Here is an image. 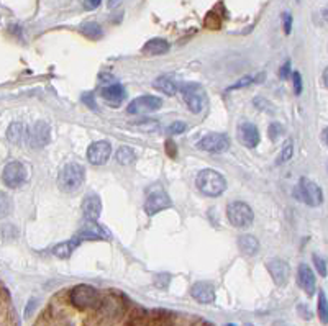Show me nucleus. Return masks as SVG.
Segmentation results:
<instances>
[{
    "label": "nucleus",
    "mask_w": 328,
    "mask_h": 326,
    "mask_svg": "<svg viewBox=\"0 0 328 326\" xmlns=\"http://www.w3.org/2000/svg\"><path fill=\"white\" fill-rule=\"evenodd\" d=\"M266 79V74L264 72H258V74H253V76H245L243 79H240L238 82L233 84L228 91H236V88H245L251 84H258V82H262V80Z\"/></svg>",
    "instance_id": "obj_26"
},
{
    "label": "nucleus",
    "mask_w": 328,
    "mask_h": 326,
    "mask_svg": "<svg viewBox=\"0 0 328 326\" xmlns=\"http://www.w3.org/2000/svg\"><path fill=\"white\" fill-rule=\"evenodd\" d=\"M169 206H171V198L164 192L163 187H156V189L150 190L146 202H144V212H146L150 217L169 209Z\"/></svg>",
    "instance_id": "obj_7"
},
{
    "label": "nucleus",
    "mask_w": 328,
    "mask_h": 326,
    "mask_svg": "<svg viewBox=\"0 0 328 326\" xmlns=\"http://www.w3.org/2000/svg\"><path fill=\"white\" fill-rule=\"evenodd\" d=\"M108 233L104 228L97 225V221H87V223L81 228V231L76 236L77 241L82 240H107Z\"/></svg>",
    "instance_id": "obj_19"
},
{
    "label": "nucleus",
    "mask_w": 328,
    "mask_h": 326,
    "mask_svg": "<svg viewBox=\"0 0 328 326\" xmlns=\"http://www.w3.org/2000/svg\"><path fill=\"white\" fill-rule=\"evenodd\" d=\"M238 248L243 254L246 256H254L259 249V243L258 240L251 234H243L238 238Z\"/></svg>",
    "instance_id": "obj_21"
},
{
    "label": "nucleus",
    "mask_w": 328,
    "mask_h": 326,
    "mask_svg": "<svg viewBox=\"0 0 328 326\" xmlns=\"http://www.w3.org/2000/svg\"><path fill=\"white\" fill-rule=\"evenodd\" d=\"M2 181L9 189H18L26 182V167L20 161H10L4 167Z\"/></svg>",
    "instance_id": "obj_6"
},
{
    "label": "nucleus",
    "mask_w": 328,
    "mask_h": 326,
    "mask_svg": "<svg viewBox=\"0 0 328 326\" xmlns=\"http://www.w3.org/2000/svg\"><path fill=\"white\" fill-rule=\"evenodd\" d=\"M227 326H235V324H227Z\"/></svg>",
    "instance_id": "obj_46"
},
{
    "label": "nucleus",
    "mask_w": 328,
    "mask_h": 326,
    "mask_svg": "<svg viewBox=\"0 0 328 326\" xmlns=\"http://www.w3.org/2000/svg\"><path fill=\"white\" fill-rule=\"evenodd\" d=\"M228 221L235 228H248L254 220L251 206L245 202H231L227 209Z\"/></svg>",
    "instance_id": "obj_5"
},
{
    "label": "nucleus",
    "mask_w": 328,
    "mask_h": 326,
    "mask_svg": "<svg viewBox=\"0 0 328 326\" xmlns=\"http://www.w3.org/2000/svg\"><path fill=\"white\" fill-rule=\"evenodd\" d=\"M313 264H315V268H317V271H318L320 276L325 277V276H326V262L323 261V259L315 254V256H313Z\"/></svg>",
    "instance_id": "obj_35"
},
{
    "label": "nucleus",
    "mask_w": 328,
    "mask_h": 326,
    "mask_svg": "<svg viewBox=\"0 0 328 326\" xmlns=\"http://www.w3.org/2000/svg\"><path fill=\"white\" fill-rule=\"evenodd\" d=\"M26 138L32 147H45L51 139V128L46 122H36L26 130Z\"/></svg>",
    "instance_id": "obj_10"
},
{
    "label": "nucleus",
    "mask_w": 328,
    "mask_h": 326,
    "mask_svg": "<svg viewBox=\"0 0 328 326\" xmlns=\"http://www.w3.org/2000/svg\"><path fill=\"white\" fill-rule=\"evenodd\" d=\"M151 326H172V315L166 310H156L151 316Z\"/></svg>",
    "instance_id": "obj_27"
},
{
    "label": "nucleus",
    "mask_w": 328,
    "mask_h": 326,
    "mask_svg": "<svg viewBox=\"0 0 328 326\" xmlns=\"http://www.w3.org/2000/svg\"><path fill=\"white\" fill-rule=\"evenodd\" d=\"M297 280L302 290L307 295L315 293V274L309 268L307 264H301L297 271Z\"/></svg>",
    "instance_id": "obj_17"
},
{
    "label": "nucleus",
    "mask_w": 328,
    "mask_h": 326,
    "mask_svg": "<svg viewBox=\"0 0 328 326\" xmlns=\"http://www.w3.org/2000/svg\"><path fill=\"white\" fill-rule=\"evenodd\" d=\"M110 156H112V146L108 141H96L87 150V159L94 166L105 164L110 159Z\"/></svg>",
    "instance_id": "obj_12"
},
{
    "label": "nucleus",
    "mask_w": 328,
    "mask_h": 326,
    "mask_svg": "<svg viewBox=\"0 0 328 326\" xmlns=\"http://www.w3.org/2000/svg\"><path fill=\"white\" fill-rule=\"evenodd\" d=\"M326 71H323V77H322V80H323V87H326Z\"/></svg>",
    "instance_id": "obj_43"
},
{
    "label": "nucleus",
    "mask_w": 328,
    "mask_h": 326,
    "mask_svg": "<svg viewBox=\"0 0 328 326\" xmlns=\"http://www.w3.org/2000/svg\"><path fill=\"white\" fill-rule=\"evenodd\" d=\"M102 4V0H84V7L87 10H94Z\"/></svg>",
    "instance_id": "obj_40"
},
{
    "label": "nucleus",
    "mask_w": 328,
    "mask_h": 326,
    "mask_svg": "<svg viewBox=\"0 0 328 326\" xmlns=\"http://www.w3.org/2000/svg\"><path fill=\"white\" fill-rule=\"evenodd\" d=\"M164 146H166L167 156H169V158H176L177 156V146H176V143L172 141V139H167Z\"/></svg>",
    "instance_id": "obj_36"
},
{
    "label": "nucleus",
    "mask_w": 328,
    "mask_h": 326,
    "mask_svg": "<svg viewBox=\"0 0 328 326\" xmlns=\"http://www.w3.org/2000/svg\"><path fill=\"white\" fill-rule=\"evenodd\" d=\"M102 212V202L97 194H89L82 200V213L87 221H97Z\"/></svg>",
    "instance_id": "obj_16"
},
{
    "label": "nucleus",
    "mask_w": 328,
    "mask_h": 326,
    "mask_svg": "<svg viewBox=\"0 0 328 326\" xmlns=\"http://www.w3.org/2000/svg\"><path fill=\"white\" fill-rule=\"evenodd\" d=\"M220 21H222V18L220 17H217V13L215 12H210L208 15H207V18H205V26L207 28H218L220 26Z\"/></svg>",
    "instance_id": "obj_34"
},
{
    "label": "nucleus",
    "mask_w": 328,
    "mask_h": 326,
    "mask_svg": "<svg viewBox=\"0 0 328 326\" xmlns=\"http://www.w3.org/2000/svg\"><path fill=\"white\" fill-rule=\"evenodd\" d=\"M279 74H281V79H287V77L290 76V61L284 63V66L281 68Z\"/></svg>",
    "instance_id": "obj_39"
},
{
    "label": "nucleus",
    "mask_w": 328,
    "mask_h": 326,
    "mask_svg": "<svg viewBox=\"0 0 328 326\" xmlns=\"http://www.w3.org/2000/svg\"><path fill=\"white\" fill-rule=\"evenodd\" d=\"M169 51V43L163 38H153L143 46V53L150 54V56H158V54H164Z\"/></svg>",
    "instance_id": "obj_20"
},
{
    "label": "nucleus",
    "mask_w": 328,
    "mask_h": 326,
    "mask_svg": "<svg viewBox=\"0 0 328 326\" xmlns=\"http://www.w3.org/2000/svg\"><path fill=\"white\" fill-rule=\"evenodd\" d=\"M292 82H294V92L297 95H301L302 92V77L299 72H292Z\"/></svg>",
    "instance_id": "obj_37"
},
{
    "label": "nucleus",
    "mask_w": 328,
    "mask_h": 326,
    "mask_svg": "<svg viewBox=\"0 0 328 326\" xmlns=\"http://www.w3.org/2000/svg\"><path fill=\"white\" fill-rule=\"evenodd\" d=\"M181 94H182V100L186 102V105L189 107V110H191L192 113H200L202 108L205 107L207 95L200 84L189 82L186 85H182Z\"/></svg>",
    "instance_id": "obj_4"
},
{
    "label": "nucleus",
    "mask_w": 328,
    "mask_h": 326,
    "mask_svg": "<svg viewBox=\"0 0 328 326\" xmlns=\"http://www.w3.org/2000/svg\"><path fill=\"white\" fill-rule=\"evenodd\" d=\"M123 0H107V7L108 9H115V7H118Z\"/></svg>",
    "instance_id": "obj_42"
},
{
    "label": "nucleus",
    "mask_w": 328,
    "mask_h": 326,
    "mask_svg": "<svg viewBox=\"0 0 328 326\" xmlns=\"http://www.w3.org/2000/svg\"><path fill=\"white\" fill-rule=\"evenodd\" d=\"M81 33L91 40H99L104 32H102V26L99 23H96V21H87V23H84L81 26Z\"/></svg>",
    "instance_id": "obj_28"
},
{
    "label": "nucleus",
    "mask_w": 328,
    "mask_h": 326,
    "mask_svg": "<svg viewBox=\"0 0 328 326\" xmlns=\"http://www.w3.org/2000/svg\"><path fill=\"white\" fill-rule=\"evenodd\" d=\"M284 135V127L281 123H271L267 130V136L273 139V141H278V139Z\"/></svg>",
    "instance_id": "obj_32"
},
{
    "label": "nucleus",
    "mask_w": 328,
    "mask_h": 326,
    "mask_svg": "<svg viewBox=\"0 0 328 326\" xmlns=\"http://www.w3.org/2000/svg\"><path fill=\"white\" fill-rule=\"evenodd\" d=\"M153 85H155V88H158V91H161V92L166 94V95H176L177 91H179L177 84L174 82V80H172L171 77H167V76L158 77Z\"/></svg>",
    "instance_id": "obj_22"
},
{
    "label": "nucleus",
    "mask_w": 328,
    "mask_h": 326,
    "mask_svg": "<svg viewBox=\"0 0 328 326\" xmlns=\"http://www.w3.org/2000/svg\"><path fill=\"white\" fill-rule=\"evenodd\" d=\"M318 316L323 323L328 321V310H326V297L323 292H320L318 295Z\"/></svg>",
    "instance_id": "obj_31"
},
{
    "label": "nucleus",
    "mask_w": 328,
    "mask_h": 326,
    "mask_svg": "<svg viewBox=\"0 0 328 326\" xmlns=\"http://www.w3.org/2000/svg\"><path fill=\"white\" fill-rule=\"evenodd\" d=\"M82 102H84V103H87V105H89L91 108H96V110H97L96 102H92V95H89V94L82 95Z\"/></svg>",
    "instance_id": "obj_41"
},
{
    "label": "nucleus",
    "mask_w": 328,
    "mask_h": 326,
    "mask_svg": "<svg viewBox=\"0 0 328 326\" xmlns=\"http://www.w3.org/2000/svg\"><path fill=\"white\" fill-rule=\"evenodd\" d=\"M186 130H187V125L184 122H174L169 125V128H167L169 135H181V133H184Z\"/></svg>",
    "instance_id": "obj_33"
},
{
    "label": "nucleus",
    "mask_w": 328,
    "mask_h": 326,
    "mask_svg": "<svg viewBox=\"0 0 328 326\" xmlns=\"http://www.w3.org/2000/svg\"><path fill=\"white\" fill-rule=\"evenodd\" d=\"M77 240H71V241H66V243H59V244H56V246L53 248V254L56 257H59V259H68L71 254H72V251L76 249L77 246Z\"/></svg>",
    "instance_id": "obj_24"
},
{
    "label": "nucleus",
    "mask_w": 328,
    "mask_h": 326,
    "mask_svg": "<svg viewBox=\"0 0 328 326\" xmlns=\"http://www.w3.org/2000/svg\"><path fill=\"white\" fill-rule=\"evenodd\" d=\"M299 192H301V198L309 206H318L323 202V192L320 189V185L312 182L310 179H301Z\"/></svg>",
    "instance_id": "obj_9"
},
{
    "label": "nucleus",
    "mask_w": 328,
    "mask_h": 326,
    "mask_svg": "<svg viewBox=\"0 0 328 326\" xmlns=\"http://www.w3.org/2000/svg\"><path fill=\"white\" fill-rule=\"evenodd\" d=\"M12 212V200L5 192L0 190V218L9 217Z\"/></svg>",
    "instance_id": "obj_30"
},
{
    "label": "nucleus",
    "mask_w": 328,
    "mask_h": 326,
    "mask_svg": "<svg viewBox=\"0 0 328 326\" xmlns=\"http://www.w3.org/2000/svg\"><path fill=\"white\" fill-rule=\"evenodd\" d=\"M197 189L205 197H220L227 189L225 177L215 169H203L197 175Z\"/></svg>",
    "instance_id": "obj_1"
},
{
    "label": "nucleus",
    "mask_w": 328,
    "mask_h": 326,
    "mask_svg": "<svg viewBox=\"0 0 328 326\" xmlns=\"http://www.w3.org/2000/svg\"><path fill=\"white\" fill-rule=\"evenodd\" d=\"M71 303L79 310H92L102 305V297L91 285H76L71 290Z\"/></svg>",
    "instance_id": "obj_3"
},
{
    "label": "nucleus",
    "mask_w": 328,
    "mask_h": 326,
    "mask_svg": "<svg viewBox=\"0 0 328 326\" xmlns=\"http://www.w3.org/2000/svg\"><path fill=\"white\" fill-rule=\"evenodd\" d=\"M323 143H326V130L323 131Z\"/></svg>",
    "instance_id": "obj_45"
},
{
    "label": "nucleus",
    "mask_w": 328,
    "mask_h": 326,
    "mask_svg": "<svg viewBox=\"0 0 328 326\" xmlns=\"http://www.w3.org/2000/svg\"><path fill=\"white\" fill-rule=\"evenodd\" d=\"M163 107V100L155 95H143V97H138L130 103L127 108V113L130 115H136V113H143V112H155Z\"/></svg>",
    "instance_id": "obj_11"
},
{
    "label": "nucleus",
    "mask_w": 328,
    "mask_h": 326,
    "mask_svg": "<svg viewBox=\"0 0 328 326\" xmlns=\"http://www.w3.org/2000/svg\"><path fill=\"white\" fill-rule=\"evenodd\" d=\"M267 271L271 274L273 280L276 282V285L284 287L289 280V264L282 259H274L267 264Z\"/></svg>",
    "instance_id": "obj_15"
},
{
    "label": "nucleus",
    "mask_w": 328,
    "mask_h": 326,
    "mask_svg": "<svg viewBox=\"0 0 328 326\" xmlns=\"http://www.w3.org/2000/svg\"><path fill=\"white\" fill-rule=\"evenodd\" d=\"M200 326H214L212 323H208V321H202V324Z\"/></svg>",
    "instance_id": "obj_44"
},
{
    "label": "nucleus",
    "mask_w": 328,
    "mask_h": 326,
    "mask_svg": "<svg viewBox=\"0 0 328 326\" xmlns=\"http://www.w3.org/2000/svg\"><path fill=\"white\" fill-rule=\"evenodd\" d=\"M115 158H116V161H118L122 166H131L136 161V154H135L133 147L120 146L118 150H116V153H115Z\"/></svg>",
    "instance_id": "obj_23"
},
{
    "label": "nucleus",
    "mask_w": 328,
    "mask_h": 326,
    "mask_svg": "<svg viewBox=\"0 0 328 326\" xmlns=\"http://www.w3.org/2000/svg\"><path fill=\"white\" fill-rule=\"evenodd\" d=\"M282 20H284V33L290 35V29H292V17L289 13H284Z\"/></svg>",
    "instance_id": "obj_38"
},
{
    "label": "nucleus",
    "mask_w": 328,
    "mask_h": 326,
    "mask_svg": "<svg viewBox=\"0 0 328 326\" xmlns=\"http://www.w3.org/2000/svg\"><path fill=\"white\" fill-rule=\"evenodd\" d=\"M85 181V169L81 164H76V162H71V164H66L59 175H57V185L59 189L66 194H74L79 189L82 187V184Z\"/></svg>",
    "instance_id": "obj_2"
},
{
    "label": "nucleus",
    "mask_w": 328,
    "mask_h": 326,
    "mask_svg": "<svg viewBox=\"0 0 328 326\" xmlns=\"http://www.w3.org/2000/svg\"><path fill=\"white\" fill-rule=\"evenodd\" d=\"M191 295L199 303H212L215 300V288L210 282H197L191 288Z\"/></svg>",
    "instance_id": "obj_18"
},
{
    "label": "nucleus",
    "mask_w": 328,
    "mask_h": 326,
    "mask_svg": "<svg viewBox=\"0 0 328 326\" xmlns=\"http://www.w3.org/2000/svg\"><path fill=\"white\" fill-rule=\"evenodd\" d=\"M26 133L25 130V125L20 123V122H13L9 130H7V138H9V141L13 143V144H18L21 139H23V135Z\"/></svg>",
    "instance_id": "obj_25"
},
{
    "label": "nucleus",
    "mask_w": 328,
    "mask_h": 326,
    "mask_svg": "<svg viewBox=\"0 0 328 326\" xmlns=\"http://www.w3.org/2000/svg\"><path fill=\"white\" fill-rule=\"evenodd\" d=\"M292 154H294V143H292V139H287L286 144H284L282 150H281V154L278 158V164H286V162H289L290 158H292Z\"/></svg>",
    "instance_id": "obj_29"
},
{
    "label": "nucleus",
    "mask_w": 328,
    "mask_h": 326,
    "mask_svg": "<svg viewBox=\"0 0 328 326\" xmlns=\"http://www.w3.org/2000/svg\"><path fill=\"white\" fill-rule=\"evenodd\" d=\"M246 326H251V324H246Z\"/></svg>",
    "instance_id": "obj_47"
},
{
    "label": "nucleus",
    "mask_w": 328,
    "mask_h": 326,
    "mask_svg": "<svg viewBox=\"0 0 328 326\" xmlns=\"http://www.w3.org/2000/svg\"><path fill=\"white\" fill-rule=\"evenodd\" d=\"M238 141L248 150H253L259 143V130L253 123H242L236 130Z\"/></svg>",
    "instance_id": "obj_13"
},
{
    "label": "nucleus",
    "mask_w": 328,
    "mask_h": 326,
    "mask_svg": "<svg viewBox=\"0 0 328 326\" xmlns=\"http://www.w3.org/2000/svg\"><path fill=\"white\" fill-rule=\"evenodd\" d=\"M102 97L108 103L110 107L116 108L120 107L123 100L127 99V91L122 84H110L102 88Z\"/></svg>",
    "instance_id": "obj_14"
},
{
    "label": "nucleus",
    "mask_w": 328,
    "mask_h": 326,
    "mask_svg": "<svg viewBox=\"0 0 328 326\" xmlns=\"http://www.w3.org/2000/svg\"><path fill=\"white\" fill-rule=\"evenodd\" d=\"M197 147L200 151L205 153H225L230 147V139L227 135H222V133H208L205 135L199 143H197Z\"/></svg>",
    "instance_id": "obj_8"
}]
</instances>
